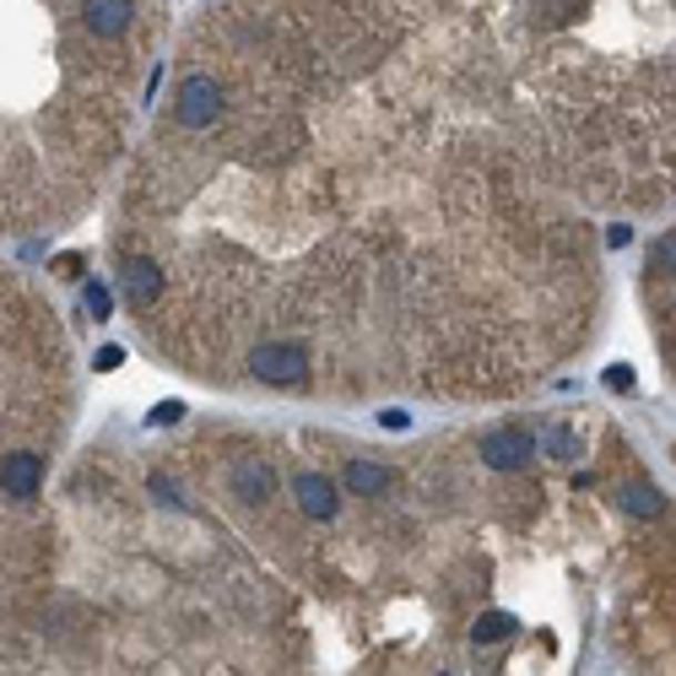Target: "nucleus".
I'll use <instances>...</instances> for the list:
<instances>
[{"label":"nucleus","instance_id":"nucleus-3","mask_svg":"<svg viewBox=\"0 0 676 676\" xmlns=\"http://www.w3.org/2000/svg\"><path fill=\"white\" fill-rule=\"evenodd\" d=\"M173 120L184 130H212L216 120H222V87H216V77H184L179 82V92H173Z\"/></svg>","mask_w":676,"mask_h":676},{"label":"nucleus","instance_id":"nucleus-10","mask_svg":"<svg viewBox=\"0 0 676 676\" xmlns=\"http://www.w3.org/2000/svg\"><path fill=\"white\" fill-rule=\"evenodd\" d=\"M649 265H655L660 276H676V233H666V239L655 244V254H649Z\"/></svg>","mask_w":676,"mask_h":676},{"label":"nucleus","instance_id":"nucleus-1","mask_svg":"<svg viewBox=\"0 0 676 676\" xmlns=\"http://www.w3.org/2000/svg\"><path fill=\"white\" fill-rule=\"evenodd\" d=\"M87 43H109L54 0H0V233L54 222L92 184L98 87Z\"/></svg>","mask_w":676,"mask_h":676},{"label":"nucleus","instance_id":"nucleus-9","mask_svg":"<svg viewBox=\"0 0 676 676\" xmlns=\"http://www.w3.org/2000/svg\"><path fill=\"white\" fill-rule=\"evenodd\" d=\"M514 634V617L508 612H487L482 623H476V644H498V638Z\"/></svg>","mask_w":676,"mask_h":676},{"label":"nucleus","instance_id":"nucleus-8","mask_svg":"<svg viewBox=\"0 0 676 676\" xmlns=\"http://www.w3.org/2000/svg\"><path fill=\"white\" fill-rule=\"evenodd\" d=\"M617 504L628 508V514H638V519H649V514L666 508V498H660V487H649V482H628V487L617 493Z\"/></svg>","mask_w":676,"mask_h":676},{"label":"nucleus","instance_id":"nucleus-2","mask_svg":"<svg viewBox=\"0 0 676 676\" xmlns=\"http://www.w3.org/2000/svg\"><path fill=\"white\" fill-rule=\"evenodd\" d=\"M54 314L22 297L17 282L0 271V585H22L39 574V547L11 531V514H28L43 493L49 450L43 438L54 423V380H60V341Z\"/></svg>","mask_w":676,"mask_h":676},{"label":"nucleus","instance_id":"nucleus-7","mask_svg":"<svg viewBox=\"0 0 676 676\" xmlns=\"http://www.w3.org/2000/svg\"><path fill=\"white\" fill-rule=\"evenodd\" d=\"M395 487V471L384 465H369V461H352L346 465V493H390Z\"/></svg>","mask_w":676,"mask_h":676},{"label":"nucleus","instance_id":"nucleus-6","mask_svg":"<svg viewBox=\"0 0 676 676\" xmlns=\"http://www.w3.org/2000/svg\"><path fill=\"white\" fill-rule=\"evenodd\" d=\"M233 487H239L250 504H265V498H271V487H276V476H271V465L239 461V471H233Z\"/></svg>","mask_w":676,"mask_h":676},{"label":"nucleus","instance_id":"nucleus-4","mask_svg":"<svg viewBox=\"0 0 676 676\" xmlns=\"http://www.w3.org/2000/svg\"><path fill=\"white\" fill-rule=\"evenodd\" d=\"M531 433H493L487 444H482V461L493 465V471H519V465H531Z\"/></svg>","mask_w":676,"mask_h":676},{"label":"nucleus","instance_id":"nucleus-11","mask_svg":"<svg viewBox=\"0 0 676 676\" xmlns=\"http://www.w3.org/2000/svg\"><path fill=\"white\" fill-rule=\"evenodd\" d=\"M547 455L568 461V455H574V438H568V433H547Z\"/></svg>","mask_w":676,"mask_h":676},{"label":"nucleus","instance_id":"nucleus-12","mask_svg":"<svg viewBox=\"0 0 676 676\" xmlns=\"http://www.w3.org/2000/svg\"><path fill=\"white\" fill-rule=\"evenodd\" d=\"M606 384H612V390H634V374H628V369H612Z\"/></svg>","mask_w":676,"mask_h":676},{"label":"nucleus","instance_id":"nucleus-5","mask_svg":"<svg viewBox=\"0 0 676 676\" xmlns=\"http://www.w3.org/2000/svg\"><path fill=\"white\" fill-rule=\"evenodd\" d=\"M297 504H303L309 519H331L336 514V493H331L325 476H297Z\"/></svg>","mask_w":676,"mask_h":676}]
</instances>
